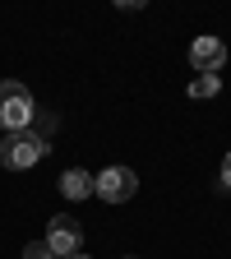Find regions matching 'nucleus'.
<instances>
[{
  "label": "nucleus",
  "instance_id": "1",
  "mask_svg": "<svg viewBox=\"0 0 231 259\" xmlns=\"http://www.w3.org/2000/svg\"><path fill=\"white\" fill-rule=\"evenodd\" d=\"M47 157V139L37 130H14V135H0V167L10 171H28Z\"/></svg>",
  "mask_w": 231,
  "mask_h": 259
},
{
  "label": "nucleus",
  "instance_id": "2",
  "mask_svg": "<svg viewBox=\"0 0 231 259\" xmlns=\"http://www.w3.org/2000/svg\"><path fill=\"white\" fill-rule=\"evenodd\" d=\"M37 107H32V93L19 79H0V130L14 135V130H28Z\"/></svg>",
  "mask_w": 231,
  "mask_h": 259
},
{
  "label": "nucleus",
  "instance_id": "3",
  "mask_svg": "<svg viewBox=\"0 0 231 259\" xmlns=\"http://www.w3.org/2000/svg\"><path fill=\"white\" fill-rule=\"evenodd\" d=\"M93 194L107 199V204H129L139 194V176L129 167H107L102 176H93Z\"/></svg>",
  "mask_w": 231,
  "mask_h": 259
},
{
  "label": "nucleus",
  "instance_id": "4",
  "mask_svg": "<svg viewBox=\"0 0 231 259\" xmlns=\"http://www.w3.org/2000/svg\"><path fill=\"white\" fill-rule=\"evenodd\" d=\"M42 241L51 245L56 259H74V254L83 250V227H79L70 213H56V218L47 222V236H42Z\"/></svg>",
  "mask_w": 231,
  "mask_h": 259
},
{
  "label": "nucleus",
  "instance_id": "5",
  "mask_svg": "<svg viewBox=\"0 0 231 259\" xmlns=\"http://www.w3.org/2000/svg\"><path fill=\"white\" fill-rule=\"evenodd\" d=\"M190 65H194V74H217L222 79V65H226V47L222 37H194L190 42Z\"/></svg>",
  "mask_w": 231,
  "mask_h": 259
},
{
  "label": "nucleus",
  "instance_id": "6",
  "mask_svg": "<svg viewBox=\"0 0 231 259\" xmlns=\"http://www.w3.org/2000/svg\"><path fill=\"white\" fill-rule=\"evenodd\" d=\"M60 194H65V199H88V194H93V176L79 171V167H70L60 176Z\"/></svg>",
  "mask_w": 231,
  "mask_h": 259
},
{
  "label": "nucleus",
  "instance_id": "7",
  "mask_svg": "<svg viewBox=\"0 0 231 259\" xmlns=\"http://www.w3.org/2000/svg\"><path fill=\"white\" fill-rule=\"evenodd\" d=\"M217 88H222V79H217V74H199V79L190 83V97H213Z\"/></svg>",
  "mask_w": 231,
  "mask_h": 259
},
{
  "label": "nucleus",
  "instance_id": "8",
  "mask_svg": "<svg viewBox=\"0 0 231 259\" xmlns=\"http://www.w3.org/2000/svg\"><path fill=\"white\" fill-rule=\"evenodd\" d=\"M23 259H56V254H51L47 241H28V245H23Z\"/></svg>",
  "mask_w": 231,
  "mask_h": 259
},
{
  "label": "nucleus",
  "instance_id": "9",
  "mask_svg": "<svg viewBox=\"0 0 231 259\" xmlns=\"http://www.w3.org/2000/svg\"><path fill=\"white\" fill-rule=\"evenodd\" d=\"M222 190H231V153L222 157Z\"/></svg>",
  "mask_w": 231,
  "mask_h": 259
},
{
  "label": "nucleus",
  "instance_id": "10",
  "mask_svg": "<svg viewBox=\"0 0 231 259\" xmlns=\"http://www.w3.org/2000/svg\"><path fill=\"white\" fill-rule=\"evenodd\" d=\"M74 259H88V254H74Z\"/></svg>",
  "mask_w": 231,
  "mask_h": 259
}]
</instances>
